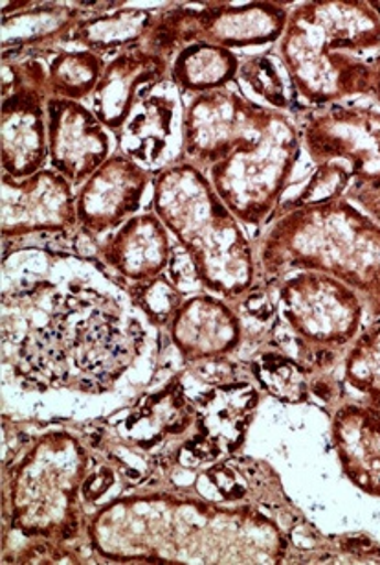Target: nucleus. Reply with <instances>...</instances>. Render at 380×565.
Wrapping results in <instances>:
<instances>
[{
  "instance_id": "nucleus-1",
  "label": "nucleus",
  "mask_w": 380,
  "mask_h": 565,
  "mask_svg": "<svg viewBox=\"0 0 380 565\" xmlns=\"http://www.w3.org/2000/svg\"><path fill=\"white\" fill-rule=\"evenodd\" d=\"M4 363L26 385L101 393L131 365L138 324L94 289L52 284L13 300L2 316Z\"/></svg>"
},
{
  "instance_id": "nucleus-2",
  "label": "nucleus",
  "mask_w": 380,
  "mask_h": 565,
  "mask_svg": "<svg viewBox=\"0 0 380 565\" xmlns=\"http://www.w3.org/2000/svg\"><path fill=\"white\" fill-rule=\"evenodd\" d=\"M256 258L269 286L291 273H324L355 289L366 311L380 316V223L344 198L285 209Z\"/></svg>"
},
{
  "instance_id": "nucleus-3",
  "label": "nucleus",
  "mask_w": 380,
  "mask_h": 565,
  "mask_svg": "<svg viewBox=\"0 0 380 565\" xmlns=\"http://www.w3.org/2000/svg\"><path fill=\"white\" fill-rule=\"evenodd\" d=\"M380 51V15L362 0H314L292 8L278 54L296 93L325 107L369 95L373 57Z\"/></svg>"
},
{
  "instance_id": "nucleus-4",
  "label": "nucleus",
  "mask_w": 380,
  "mask_h": 565,
  "mask_svg": "<svg viewBox=\"0 0 380 565\" xmlns=\"http://www.w3.org/2000/svg\"><path fill=\"white\" fill-rule=\"evenodd\" d=\"M153 211L189 256L209 294L239 300L258 284L256 249L242 223L192 162H176L154 173Z\"/></svg>"
},
{
  "instance_id": "nucleus-5",
  "label": "nucleus",
  "mask_w": 380,
  "mask_h": 565,
  "mask_svg": "<svg viewBox=\"0 0 380 565\" xmlns=\"http://www.w3.org/2000/svg\"><path fill=\"white\" fill-rule=\"evenodd\" d=\"M88 457L76 437L50 431L39 437L11 470L6 509L11 526L32 540L70 542L82 529L77 490L87 477Z\"/></svg>"
},
{
  "instance_id": "nucleus-6",
  "label": "nucleus",
  "mask_w": 380,
  "mask_h": 565,
  "mask_svg": "<svg viewBox=\"0 0 380 565\" xmlns=\"http://www.w3.org/2000/svg\"><path fill=\"white\" fill-rule=\"evenodd\" d=\"M278 322L311 374L327 372L358 338L366 306L355 289L316 271H297L275 284Z\"/></svg>"
},
{
  "instance_id": "nucleus-7",
  "label": "nucleus",
  "mask_w": 380,
  "mask_h": 565,
  "mask_svg": "<svg viewBox=\"0 0 380 565\" xmlns=\"http://www.w3.org/2000/svg\"><path fill=\"white\" fill-rule=\"evenodd\" d=\"M302 148L286 113L270 107L252 135L208 170L215 192L242 225L259 227L274 214Z\"/></svg>"
},
{
  "instance_id": "nucleus-8",
  "label": "nucleus",
  "mask_w": 380,
  "mask_h": 565,
  "mask_svg": "<svg viewBox=\"0 0 380 565\" xmlns=\"http://www.w3.org/2000/svg\"><path fill=\"white\" fill-rule=\"evenodd\" d=\"M48 68L37 57L2 63V173L32 178L48 161Z\"/></svg>"
},
{
  "instance_id": "nucleus-9",
  "label": "nucleus",
  "mask_w": 380,
  "mask_h": 565,
  "mask_svg": "<svg viewBox=\"0 0 380 565\" xmlns=\"http://www.w3.org/2000/svg\"><path fill=\"white\" fill-rule=\"evenodd\" d=\"M302 145L311 161L341 162L352 184L380 186V111L373 107H316L302 124Z\"/></svg>"
},
{
  "instance_id": "nucleus-10",
  "label": "nucleus",
  "mask_w": 380,
  "mask_h": 565,
  "mask_svg": "<svg viewBox=\"0 0 380 565\" xmlns=\"http://www.w3.org/2000/svg\"><path fill=\"white\" fill-rule=\"evenodd\" d=\"M270 107L236 90L220 89L192 96L184 115V159L198 170L222 161L269 115Z\"/></svg>"
},
{
  "instance_id": "nucleus-11",
  "label": "nucleus",
  "mask_w": 380,
  "mask_h": 565,
  "mask_svg": "<svg viewBox=\"0 0 380 565\" xmlns=\"http://www.w3.org/2000/svg\"><path fill=\"white\" fill-rule=\"evenodd\" d=\"M0 211L4 239L35 233H68L79 227L72 184L52 168L26 179L2 173Z\"/></svg>"
},
{
  "instance_id": "nucleus-12",
  "label": "nucleus",
  "mask_w": 380,
  "mask_h": 565,
  "mask_svg": "<svg viewBox=\"0 0 380 565\" xmlns=\"http://www.w3.org/2000/svg\"><path fill=\"white\" fill-rule=\"evenodd\" d=\"M184 115L181 89L167 78L134 107L116 134L118 150L149 172L173 167L184 159Z\"/></svg>"
},
{
  "instance_id": "nucleus-13",
  "label": "nucleus",
  "mask_w": 380,
  "mask_h": 565,
  "mask_svg": "<svg viewBox=\"0 0 380 565\" xmlns=\"http://www.w3.org/2000/svg\"><path fill=\"white\" fill-rule=\"evenodd\" d=\"M153 178L148 168L115 151L77 190V223L83 233L98 238L137 216Z\"/></svg>"
},
{
  "instance_id": "nucleus-14",
  "label": "nucleus",
  "mask_w": 380,
  "mask_h": 565,
  "mask_svg": "<svg viewBox=\"0 0 380 565\" xmlns=\"http://www.w3.org/2000/svg\"><path fill=\"white\" fill-rule=\"evenodd\" d=\"M48 162L72 186H82L112 153L109 129L82 102L50 98Z\"/></svg>"
},
{
  "instance_id": "nucleus-15",
  "label": "nucleus",
  "mask_w": 380,
  "mask_h": 565,
  "mask_svg": "<svg viewBox=\"0 0 380 565\" xmlns=\"http://www.w3.org/2000/svg\"><path fill=\"white\" fill-rule=\"evenodd\" d=\"M167 328L171 343L192 365L220 363L237 352L245 339L239 311L217 295L184 299Z\"/></svg>"
},
{
  "instance_id": "nucleus-16",
  "label": "nucleus",
  "mask_w": 380,
  "mask_h": 565,
  "mask_svg": "<svg viewBox=\"0 0 380 565\" xmlns=\"http://www.w3.org/2000/svg\"><path fill=\"white\" fill-rule=\"evenodd\" d=\"M171 63L154 56L142 46L116 54L105 65L93 95V111L105 128L118 134L134 111V107L165 79Z\"/></svg>"
},
{
  "instance_id": "nucleus-17",
  "label": "nucleus",
  "mask_w": 380,
  "mask_h": 565,
  "mask_svg": "<svg viewBox=\"0 0 380 565\" xmlns=\"http://www.w3.org/2000/svg\"><path fill=\"white\" fill-rule=\"evenodd\" d=\"M291 10L285 2H206L197 7V43L234 49H252L280 43Z\"/></svg>"
},
{
  "instance_id": "nucleus-18",
  "label": "nucleus",
  "mask_w": 380,
  "mask_h": 565,
  "mask_svg": "<svg viewBox=\"0 0 380 565\" xmlns=\"http://www.w3.org/2000/svg\"><path fill=\"white\" fill-rule=\"evenodd\" d=\"M171 234L153 212L137 214L99 245V260L126 282L162 277L173 258Z\"/></svg>"
},
{
  "instance_id": "nucleus-19",
  "label": "nucleus",
  "mask_w": 380,
  "mask_h": 565,
  "mask_svg": "<svg viewBox=\"0 0 380 565\" xmlns=\"http://www.w3.org/2000/svg\"><path fill=\"white\" fill-rule=\"evenodd\" d=\"M330 437L347 479L380 498V411L368 404L340 405L330 422Z\"/></svg>"
},
{
  "instance_id": "nucleus-20",
  "label": "nucleus",
  "mask_w": 380,
  "mask_h": 565,
  "mask_svg": "<svg viewBox=\"0 0 380 565\" xmlns=\"http://www.w3.org/2000/svg\"><path fill=\"white\" fill-rule=\"evenodd\" d=\"M197 435L217 454L236 451L259 405L258 388L245 380H217L197 399Z\"/></svg>"
},
{
  "instance_id": "nucleus-21",
  "label": "nucleus",
  "mask_w": 380,
  "mask_h": 565,
  "mask_svg": "<svg viewBox=\"0 0 380 565\" xmlns=\"http://www.w3.org/2000/svg\"><path fill=\"white\" fill-rule=\"evenodd\" d=\"M87 10L77 4L33 2L22 12L2 18V62L33 57L39 52L52 51L61 41H70L77 23L87 18Z\"/></svg>"
},
{
  "instance_id": "nucleus-22",
  "label": "nucleus",
  "mask_w": 380,
  "mask_h": 565,
  "mask_svg": "<svg viewBox=\"0 0 380 565\" xmlns=\"http://www.w3.org/2000/svg\"><path fill=\"white\" fill-rule=\"evenodd\" d=\"M197 424V409L181 377H173L149 394L123 422V435L138 448H156L167 438L181 437Z\"/></svg>"
},
{
  "instance_id": "nucleus-23",
  "label": "nucleus",
  "mask_w": 380,
  "mask_h": 565,
  "mask_svg": "<svg viewBox=\"0 0 380 565\" xmlns=\"http://www.w3.org/2000/svg\"><path fill=\"white\" fill-rule=\"evenodd\" d=\"M154 18L151 10L134 7L93 13L77 23L70 41L101 57L112 52L120 54L145 40Z\"/></svg>"
},
{
  "instance_id": "nucleus-24",
  "label": "nucleus",
  "mask_w": 380,
  "mask_h": 565,
  "mask_svg": "<svg viewBox=\"0 0 380 565\" xmlns=\"http://www.w3.org/2000/svg\"><path fill=\"white\" fill-rule=\"evenodd\" d=\"M241 62L236 52L209 43H193L171 62L170 79L182 95L192 96L228 89L239 78Z\"/></svg>"
},
{
  "instance_id": "nucleus-25",
  "label": "nucleus",
  "mask_w": 380,
  "mask_h": 565,
  "mask_svg": "<svg viewBox=\"0 0 380 565\" xmlns=\"http://www.w3.org/2000/svg\"><path fill=\"white\" fill-rule=\"evenodd\" d=\"M104 57L85 49H61L48 63L50 98L83 102L93 98L104 74Z\"/></svg>"
},
{
  "instance_id": "nucleus-26",
  "label": "nucleus",
  "mask_w": 380,
  "mask_h": 565,
  "mask_svg": "<svg viewBox=\"0 0 380 565\" xmlns=\"http://www.w3.org/2000/svg\"><path fill=\"white\" fill-rule=\"evenodd\" d=\"M259 387L283 404H305L311 398L313 374L286 352L267 350L250 361Z\"/></svg>"
},
{
  "instance_id": "nucleus-27",
  "label": "nucleus",
  "mask_w": 380,
  "mask_h": 565,
  "mask_svg": "<svg viewBox=\"0 0 380 565\" xmlns=\"http://www.w3.org/2000/svg\"><path fill=\"white\" fill-rule=\"evenodd\" d=\"M239 78L264 106L285 113L297 104L296 87L278 51H267L258 56L247 57L239 68Z\"/></svg>"
},
{
  "instance_id": "nucleus-28",
  "label": "nucleus",
  "mask_w": 380,
  "mask_h": 565,
  "mask_svg": "<svg viewBox=\"0 0 380 565\" xmlns=\"http://www.w3.org/2000/svg\"><path fill=\"white\" fill-rule=\"evenodd\" d=\"M344 380L380 411V327L358 333L344 355Z\"/></svg>"
},
{
  "instance_id": "nucleus-29",
  "label": "nucleus",
  "mask_w": 380,
  "mask_h": 565,
  "mask_svg": "<svg viewBox=\"0 0 380 565\" xmlns=\"http://www.w3.org/2000/svg\"><path fill=\"white\" fill-rule=\"evenodd\" d=\"M132 302L145 313L149 322L156 328L170 327L173 317L181 308L182 291L170 277L154 278L149 282L131 284L129 288Z\"/></svg>"
},
{
  "instance_id": "nucleus-30",
  "label": "nucleus",
  "mask_w": 380,
  "mask_h": 565,
  "mask_svg": "<svg viewBox=\"0 0 380 565\" xmlns=\"http://www.w3.org/2000/svg\"><path fill=\"white\" fill-rule=\"evenodd\" d=\"M352 186L351 172L341 162H324L316 167L313 178L302 194L286 209L303 205H319L329 201L341 200Z\"/></svg>"
},
{
  "instance_id": "nucleus-31",
  "label": "nucleus",
  "mask_w": 380,
  "mask_h": 565,
  "mask_svg": "<svg viewBox=\"0 0 380 565\" xmlns=\"http://www.w3.org/2000/svg\"><path fill=\"white\" fill-rule=\"evenodd\" d=\"M349 195L362 206L363 212L374 222L380 223V186H368V184H352Z\"/></svg>"
},
{
  "instance_id": "nucleus-32",
  "label": "nucleus",
  "mask_w": 380,
  "mask_h": 565,
  "mask_svg": "<svg viewBox=\"0 0 380 565\" xmlns=\"http://www.w3.org/2000/svg\"><path fill=\"white\" fill-rule=\"evenodd\" d=\"M369 95L373 96L380 106V51L373 57V76H371V90H369Z\"/></svg>"
},
{
  "instance_id": "nucleus-33",
  "label": "nucleus",
  "mask_w": 380,
  "mask_h": 565,
  "mask_svg": "<svg viewBox=\"0 0 380 565\" xmlns=\"http://www.w3.org/2000/svg\"><path fill=\"white\" fill-rule=\"evenodd\" d=\"M369 4H371V8H373L374 12L379 13L380 15V0H369Z\"/></svg>"
}]
</instances>
